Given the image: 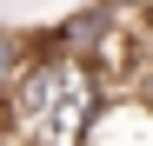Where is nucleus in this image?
Here are the masks:
<instances>
[{
  "mask_svg": "<svg viewBox=\"0 0 153 146\" xmlns=\"http://www.w3.org/2000/svg\"><path fill=\"white\" fill-rule=\"evenodd\" d=\"M113 13H140V7H153V0H107Z\"/></svg>",
  "mask_w": 153,
  "mask_h": 146,
  "instance_id": "7ed1b4c3",
  "label": "nucleus"
},
{
  "mask_svg": "<svg viewBox=\"0 0 153 146\" xmlns=\"http://www.w3.org/2000/svg\"><path fill=\"white\" fill-rule=\"evenodd\" d=\"M100 106L93 66L73 53H27V66L7 86V119H13V146H87Z\"/></svg>",
  "mask_w": 153,
  "mask_h": 146,
  "instance_id": "f257e3e1",
  "label": "nucleus"
},
{
  "mask_svg": "<svg viewBox=\"0 0 153 146\" xmlns=\"http://www.w3.org/2000/svg\"><path fill=\"white\" fill-rule=\"evenodd\" d=\"M20 66H27V33H20V27H0V93L13 86Z\"/></svg>",
  "mask_w": 153,
  "mask_h": 146,
  "instance_id": "f03ea898",
  "label": "nucleus"
}]
</instances>
